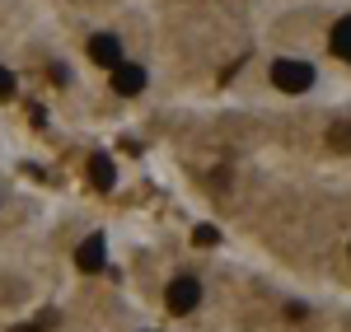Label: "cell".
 Masks as SVG:
<instances>
[{"mask_svg": "<svg viewBox=\"0 0 351 332\" xmlns=\"http://www.w3.org/2000/svg\"><path fill=\"white\" fill-rule=\"evenodd\" d=\"M112 89H117L122 99L141 94V89H145V71H141V66H127V61H122V66L112 71Z\"/></svg>", "mask_w": 351, "mask_h": 332, "instance_id": "4", "label": "cell"}, {"mask_svg": "<svg viewBox=\"0 0 351 332\" xmlns=\"http://www.w3.org/2000/svg\"><path fill=\"white\" fill-rule=\"evenodd\" d=\"M328 42H332V52L342 56V61H351V14L332 24V33H328Z\"/></svg>", "mask_w": 351, "mask_h": 332, "instance_id": "6", "label": "cell"}, {"mask_svg": "<svg viewBox=\"0 0 351 332\" xmlns=\"http://www.w3.org/2000/svg\"><path fill=\"white\" fill-rule=\"evenodd\" d=\"M14 332H43V328H33V323H28V328H14Z\"/></svg>", "mask_w": 351, "mask_h": 332, "instance_id": "10", "label": "cell"}, {"mask_svg": "<svg viewBox=\"0 0 351 332\" xmlns=\"http://www.w3.org/2000/svg\"><path fill=\"white\" fill-rule=\"evenodd\" d=\"M271 84L286 89V94H304L314 84V66H304V61H276L271 66Z\"/></svg>", "mask_w": 351, "mask_h": 332, "instance_id": "1", "label": "cell"}, {"mask_svg": "<svg viewBox=\"0 0 351 332\" xmlns=\"http://www.w3.org/2000/svg\"><path fill=\"white\" fill-rule=\"evenodd\" d=\"M10 94H14V75L0 66V99H10Z\"/></svg>", "mask_w": 351, "mask_h": 332, "instance_id": "9", "label": "cell"}, {"mask_svg": "<svg viewBox=\"0 0 351 332\" xmlns=\"http://www.w3.org/2000/svg\"><path fill=\"white\" fill-rule=\"evenodd\" d=\"M192 244H197V248H211V244H216V229H211V225H202V229L192 234Z\"/></svg>", "mask_w": 351, "mask_h": 332, "instance_id": "8", "label": "cell"}, {"mask_svg": "<svg viewBox=\"0 0 351 332\" xmlns=\"http://www.w3.org/2000/svg\"><path fill=\"white\" fill-rule=\"evenodd\" d=\"M89 56H94L99 66L117 71V66H122V42H117L112 33H94V38H89Z\"/></svg>", "mask_w": 351, "mask_h": 332, "instance_id": "3", "label": "cell"}, {"mask_svg": "<svg viewBox=\"0 0 351 332\" xmlns=\"http://www.w3.org/2000/svg\"><path fill=\"white\" fill-rule=\"evenodd\" d=\"M197 300H202V285H197L192 277H178L169 290H164V305L173 309V314H192V309H197Z\"/></svg>", "mask_w": 351, "mask_h": 332, "instance_id": "2", "label": "cell"}, {"mask_svg": "<svg viewBox=\"0 0 351 332\" xmlns=\"http://www.w3.org/2000/svg\"><path fill=\"white\" fill-rule=\"evenodd\" d=\"M104 234H89V239H84L80 244V253H75V262H80V272H99V267H104Z\"/></svg>", "mask_w": 351, "mask_h": 332, "instance_id": "5", "label": "cell"}, {"mask_svg": "<svg viewBox=\"0 0 351 332\" xmlns=\"http://www.w3.org/2000/svg\"><path fill=\"white\" fill-rule=\"evenodd\" d=\"M112 178H117V173H112V159H108V155H94V159H89V183L108 192V188H112Z\"/></svg>", "mask_w": 351, "mask_h": 332, "instance_id": "7", "label": "cell"}]
</instances>
